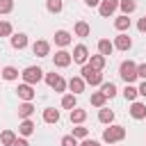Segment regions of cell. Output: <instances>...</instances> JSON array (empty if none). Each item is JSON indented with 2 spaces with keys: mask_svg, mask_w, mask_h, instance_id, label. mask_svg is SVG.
Returning a JSON list of instances; mask_svg holds the SVG:
<instances>
[{
  "mask_svg": "<svg viewBox=\"0 0 146 146\" xmlns=\"http://www.w3.org/2000/svg\"><path fill=\"white\" fill-rule=\"evenodd\" d=\"M123 137H125V128H123V125H110V128L103 130V139H105L107 144H116V141H121Z\"/></svg>",
  "mask_w": 146,
  "mask_h": 146,
  "instance_id": "obj_1",
  "label": "cell"
},
{
  "mask_svg": "<svg viewBox=\"0 0 146 146\" xmlns=\"http://www.w3.org/2000/svg\"><path fill=\"white\" fill-rule=\"evenodd\" d=\"M119 73H121V78L125 80V84H130V82H135V80H137V64L128 59V62H123V64H121Z\"/></svg>",
  "mask_w": 146,
  "mask_h": 146,
  "instance_id": "obj_2",
  "label": "cell"
},
{
  "mask_svg": "<svg viewBox=\"0 0 146 146\" xmlns=\"http://www.w3.org/2000/svg\"><path fill=\"white\" fill-rule=\"evenodd\" d=\"M82 80H84L87 84L96 87V84L103 82V75H100V71H96V68H91L89 64H84V66H82Z\"/></svg>",
  "mask_w": 146,
  "mask_h": 146,
  "instance_id": "obj_3",
  "label": "cell"
},
{
  "mask_svg": "<svg viewBox=\"0 0 146 146\" xmlns=\"http://www.w3.org/2000/svg\"><path fill=\"white\" fill-rule=\"evenodd\" d=\"M23 80H25V84H34V82H39L41 78H43V71L39 68V66H27L23 73Z\"/></svg>",
  "mask_w": 146,
  "mask_h": 146,
  "instance_id": "obj_4",
  "label": "cell"
},
{
  "mask_svg": "<svg viewBox=\"0 0 146 146\" xmlns=\"http://www.w3.org/2000/svg\"><path fill=\"white\" fill-rule=\"evenodd\" d=\"M46 82H48L55 91H64V89H66V82H64L57 73H48V75H46Z\"/></svg>",
  "mask_w": 146,
  "mask_h": 146,
  "instance_id": "obj_5",
  "label": "cell"
},
{
  "mask_svg": "<svg viewBox=\"0 0 146 146\" xmlns=\"http://www.w3.org/2000/svg\"><path fill=\"white\" fill-rule=\"evenodd\" d=\"M121 0H100V16H112Z\"/></svg>",
  "mask_w": 146,
  "mask_h": 146,
  "instance_id": "obj_6",
  "label": "cell"
},
{
  "mask_svg": "<svg viewBox=\"0 0 146 146\" xmlns=\"http://www.w3.org/2000/svg\"><path fill=\"white\" fill-rule=\"evenodd\" d=\"M87 57H89V50H87V46H75L73 48V62H78V64H84L87 62Z\"/></svg>",
  "mask_w": 146,
  "mask_h": 146,
  "instance_id": "obj_7",
  "label": "cell"
},
{
  "mask_svg": "<svg viewBox=\"0 0 146 146\" xmlns=\"http://www.w3.org/2000/svg\"><path fill=\"white\" fill-rule=\"evenodd\" d=\"M71 59H73V55H68L66 50H57V52H55V66H59V68L68 66Z\"/></svg>",
  "mask_w": 146,
  "mask_h": 146,
  "instance_id": "obj_8",
  "label": "cell"
},
{
  "mask_svg": "<svg viewBox=\"0 0 146 146\" xmlns=\"http://www.w3.org/2000/svg\"><path fill=\"white\" fill-rule=\"evenodd\" d=\"M32 50H34L36 57H48V52H50V43H48V41H34Z\"/></svg>",
  "mask_w": 146,
  "mask_h": 146,
  "instance_id": "obj_9",
  "label": "cell"
},
{
  "mask_svg": "<svg viewBox=\"0 0 146 146\" xmlns=\"http://www.w3.org/2000/svg\"><path fill=\"white\" fill-rule=\"evenodd\" d=\"M18 96L25 100V103H30L32 98H34V89H32V84H18Z\"/></svg>",
  "mask_w": 146,
  "mask_h": 146,
  "instance_id": "obj_10",
  "label": "cell"
},
{
  "mask_svg": "<svg viewBox=\"0 0 146 146\" xmlns=\"http://www.w3.org/2000/svg\"><path fill=\"white\" fill-rule=\"evenodd\" d=\"M130 46H132V41H130L128 34H119V36L114 39V48H119V50H128Z\"/></svg>",
  "mask_w": 146,
  "mask_h": 146,
  "instance_id": "obj_11",
  "label": "cell"
},
{
  "mask_svg": "<svg viewBox=\"0 0 146 146\" xmlns=\"http://www.w3.org/2000/svg\"><path fill=\"white\" fill-rule=\"evenodd\" d=\"M84 84H87V82H84L82 78H71V80H68V89L73 91V96L80 94V91H84Z\"/></svg>",
  "mask_w": 146,
  "mask_h": 146,
  "instance_id": "obj_12",
  "label": "cell"
},
{
  "mask_svg": "<svg viewBox=\"0 0 146 146\" xmlns=\"http://www.w3.org/2000/svg\"><path fill=\"white\" fill-rule=\"evenodd\" d=\"M55 43H57V46H68V43H71V34H68L66 30H57V32H55Z\"/></svg>",
  "mask_w": 146,
  "mask_h": 146,
  "instance_id": "obj_13",
  "label": "cell"
},
{
  "mask_svg": "<svg viewBox=\"0 0 146 146\" xmlns=\"http://www.w3.org/2000/svg\"><path fill=\"white\" fill-rule=\"evenodd\" d=\"M130 114H132V119H144L146 116V105L144 103H132Z\"/></svg>",
  "mask_w": 146,
  "mask_h": 146,
  "instance_id": "obj_14",
  "label": "cell"
},
{
  "mask_svg": "<svg viewBox=\"0 0 146 146\" xmlns=\"http://www.w3.org/2000/svg\"><path fill=\"white\" fill-rule=\"evenodd\" d=\"M112 50H114V43H112L110 39H100V41H98V52H100L103 57H105V55H110Z\"/></svg>",
  "mask_w": 146,
  "mask_h": 146,
  "instance_id": "obj_15",
  "label": "cell"
},
{
  "mask_svg": "<svg viewBox=\"0 0 146 146\" xmlns=\"http://www.w3.org/2000/svg\"><path fill=\"white\" fill-rule=\"evenodd\" d=\"M11 46H14L16 50L25 48V46H27V36H25V34H14V36H11Z\"/></svg>",
  "mask_w": 146,
  "mask_h": 146,
  "instance_id": "obj_16",
  "label": "cell"
},
{
  "mask_svg": "<svg viewBox=\"0 0 146 146\" xmlns=\"http://www.w3.org/2000/svg\"><path fill=\"white\" fill-rule=\"evenodd\" d=\"M43 121H46V123H57V121H59V112L52 110V107H48V110L43 112Z\"/></svg>",
  "mask_w": 146,
  "mask_h": 146,
  "instance_id": "obj_17",
  "label": "cell"
},
{
  "mask_svg": "<svg viewBox=\"0 0 146 146\" xmlns=\"http://www.w3.org/2000/svg\"><path fill=\"white\" fill-rule=\"evenodd\" d=\"M114 27H116V30H121V32H123V30H128V27H130V18H128L125 14H123V16H119V18L114 21Z\"/></svg>",
  "mask_w": 146,
  "mask_h": 146,
  "instance_id": "obj_18",
  "label": "cell"
},
{
  "mask_svg": "<svg viewBox=\"0 0 146 146\" xmlns=\"http://www.w3.org/2000/svg\"><path fill=\"white\" fill-rule=\"evenodd\" d=\"M89 66H91V68H96V71H100V68L105 66V57H103V55H91Z\"/></svg>",
  "mask_w": 146,
  "mask_h": 146,
  "instance_id": "obj_19",
  "label": "cell"
},
{
  "mask_svg": "<svg viewBox=\"0 0 146 146\" xmlns=\"http://www.w3.org/2000/svg\"><path fill=\"white\" fill-rule=\"evenodd\" d=\"M84 119H87V112H84V110H78V107L71 110V121H73V123H82Z\"/></svg>",
  "mask_w": 146,
  "mask_h": 146,
  "instance_id": "obj_20",
  "label": "cell"
},
{
  "mask_svg": "<svg viewBox=\"0 0 146 146\" xmlns=\"http://www.w3.org/2000/svg\"><path fill=\"white\" fill-rule=\"evenodd\" d=\"M98 119H100V123H112V121H114V112L103 107V110L98 112Z\"/></svg>",
  "mask_w": 146,
  "mask_h": 146,
  "instance_id": "obj_21",
  "label": "cell"
},
{
  "mask_svg": "<svg viewBox=\"0 0 146 146\" xmlns=\"http://www.w3.org/2000/svg\"><path fill=\"white\" fill-rule=\"evenodd\" d=\"M0 141H2L5 146H14V141H16V135H14L11 130H5V132L0 135Z\"/></svg>",
  "mask_w": 146,
  "mask_h": 146,
  "instance_id": "obj_22",
  "label": "cell"
},
{
  "mask_svg": "<svg viewBox=\"0 0 146 146\" xmlns=\"http://www.w3.org/2000/svg\"><path fill=\"white\" fill-rule=\"evenodd\" d=\"M89 32H91V30H89V25H87L84 21L75 23V34H78V36H89Z\"/></svg>",
  "mask_w": 146,
  "mask_h": 146,
  "instance_id": "obj_23",
  "label": "cell"
},
{
  "mask_svg": "<svg viewBox=\"0 0 146 146\" xmlns=\"http://www.w3.org/2000/svg\"><path fill=\"white\" fill-rule=\"evenodd\" d=\"M18 130H21V135H25V137H27V135H32V132H34V123L25 119V121L18 125Z\"/></svg>",
  "mask_w": 146,
  "mask_h": 146,
  "instance_id": "obj_24",
  "label": "cell"
},
{
  "mask_svg": "<svg viewBox=\"0 0 146 146\" xmlns=\"http://www.w3.org/2000/svg\"><path fill=\"white\" fill-rule=\"evenodd\" d=\"M119 7H121V9H123V14L128 16V14H132V11H135V7H137V5H135V0H121V2H119Z\"/></svg>",
  "mask_w": 146,
  "mask_h": 146,
  "instance_id": "obj_25",
  "label": "cell"
},
{
  "mask_svg": "<svg viewBox=\"0 0 146 146\" xmlns=\"http://www.w3.org/2000/svg\"><path fill=\"white\" fill-rule=\"evenodd\" d=\"M2 78H5V80H16V78H18V71H16L14 66H5V68H2Z\"/></svg>",
  "mask_w": 146,
  "mask_h": 146,
  "instance_id": "obj_26",
  "label": "cell"
},
{
  "mask_svg": "<svg viewBox=\"0 0 146 146\" xmlns=\"http://www.w3.org/2000/svg\"><path fill=\"white\" fill-rule=\"evenodd\" d=\"M137 94H139V91H137L132 84H125V89H123V96H125V100H135V98H137Z\"/></svg>",
  "mask_w": 146,
  "mask_h": 146,
  "instance_id": "obj_27",
  "label": "cell"
},
{
  "mask_svg": "<svg viewBox=\"0 0 146 146\" xmlns=\"http://www.w3.org/2000/svg\"><path fill=\"white\" fill-rule=\"evenodd\" d=\"M32 112H34V107H32V103H23V105L18 107V114H21L23 119H27V116H30Z\"/></svg>",
  "mask_w": 146,
  "mask_h": 146,
  "instance_id": "obj_28",
  "label": "cell"
},
{
  "mask_svg": "<svg viewBox=\"0 0 146 146\" xmlns=\"http://www.w3.org/2000/svg\"><path fill=\"white\" fill-rule=\"evenodd\" d=\"M91 105H96V107H103V105H105V94H103V91L94 94V96H91Z\"/></svg>",
  "mask_w": 146,
  "mask_h": 146,
  "instance_id": "obj_29",
  "label": "cell"
},
{
  "mask_svg": "<svg viewBox=\"0 0 146 146\" xmlns=\"http://www.w3.org/2000/svg\"><path fill=\"white\" fill-rule=\"evenodd\" d=\"M62 107L75 110V96H73V94H71V96H64V98H62Z\"/></svg>",
  "mask_w": 146,
  "mask_h": 146,
  "instance_id": "obj_30",
  "label": "cell"
},
{
  "mask_svg": "<svg viewBox=\"0 0 146 146\" xmlns=\"http://www.w3.org/2000/svg\"><path fill=\"white\" fill-rule=\"evenodd\" d=\"M46 7H48V11L57 14V11H62V0H48V2H46Z\"/></svg>",
  "mask_w": 146,
  "mask_h": 146,
  "instance_id": "obj_31",
  "label": "cell"
},
{
  "mask_svg": "<svg viewBox=\"0 0 146 146\" xmlns=\"http://www.w3.org/2000/svg\"><path fill=\"white\" fill-rule=\"evenodd\" d=\"M103 94H105V98H112V96L116 94V87H114L112 82H105V84H103Z\"/></svg>",
  "mask_w": 146,
  "mask_h": 146,
  "instance_id": "obj_32",
  "label": "cell"
},
{
  "mask_svg": "<svg viewBox=\"0 0 146 146\" xmlns=\"http://www.w3.org/2000/svg\"><path fill=\"white\" fill-rule=\"evenodd\" d=\"M11 7H14V2H11V0H0V14H9V11H11Z\"/></svg>",
  "mask_w": 146,
  "mask_h": 146,
  "instance_id": "obj_33",
  "label": "cell"
},
{
  "mask_svg": "<svg viewBox=\"0 0 146 146\" xmlns=\"http://www.w3.org/2000/svg\"><path fill=\"white\" fill-rule=\"evenodd\" d=\"M62 146H78V139L73 135H66V137H62Z\"/></svg>",
  "mask_w": 146,
  "mask_h": 146,
  "instance_id": "obj_34",
  "label": "cell"
},
{
  "mask_svg": "<svg viewBox=\"0 0 146 146\" xmlns=\"http://www.w3.org/2000/svg\"><path fill=\"white\" fill-rule=\"evenodd\" d=\"M9 34H11V25L7 21H2L0 23V36H9Z\"/></svg>",
  "mask_w": 146,
  "mask_h": 146,
  "instance_id": "obj_35",
  "label": "cell"
},
{
  "mask_svg": "<svg viewBox=\"0 0 146 146\" xmlns=\"http://www.w3.org/2000/svg\"><path fill=\"white\" fill-rule=\"evenodd\" d=\"M73 137H75V139H78V137H87V128H82V125L73 128Z\"/></svg>",
  "mask_w": 146,
  "mask_h": 146,
  "instance_id": "obj_36",
  "label": "cell"
},
{
  "mask_svg": "<svg viewBox=\"0 0 146 146\" xmlns=\"http://www.w3.org/2000/svg\"><path fill=\"white\" fill-rule=\"evenodd\" d=\"M137 78H144L146 80V64H139L137 66Z\"/></svg>",
  "mask_w": 146,
  "mask_h": 146,
  "instance_id": "obj_37",
  "label": "cell"
},
{
  "mask_svg": "<svg viewBox=\"0 0 146 146\" xmlns=\"http://www.w3.org/2000/svg\"><path fill=\"white\" fill-rule=\"evenodd\" d=\"M137 27H139V32H146V16H144V18L137 23Z\"/></svg>",
  "mask_w": 146,
  "mask_h": 146,
  "instance_id": "obj_38",
  "label": "cell"
},
{
  "mask_svg": "<svg viewBox=\"0 0 146 146\" xmlns=\"http://www.w3.org/2000/svg\"><path fill=\"white\" fill-rule=\"evenodd\" d=\"M137 91H139V96H146V80L139 84V89H137Z\"/></svg>",
  "mask_w": 146,
  "mask_h": 146,
  "instance_id": "obj_39",
  "label": "cell"
},
{
  "mask_svg": "<svg viewBox=\"0 0 146 146\" xmlns=\"http://www.w3.org/2000/svg\"><path fill=\"white\" fill-rule=\"evenodd\" d=\"M80 146H100V144H98V141H94V139H87V141H82Z\"/></svg>",
  "mask_w": 146,
  "mask_h": 146,
  "instance_id": "obj_40",
  "label": "cell"
},
{
  "mask_svg": "<svg viewBox=\"0 0 146 146\" xmlns=\"http://www.w3.org/2000/svg\"><path fill=\"white\" fill-rule=\"evenodd\" d=\"M14 146H27V141H25V139H16V141H14Z\"/></svg>",
  "mask_w": 146,
  "mask_h": 146,
  "instance_id": "obj_41",
  "label": "cell"
},
{
  "mask_svg": "<svg viewBox=\"0 0 146 146\" xmlns=\"http://www.w3.org/2000/svg\"><path fill=\"white\" fill-rule=\"evenodd\" d=\"M89 7H96V5H100V0H84Z\"/></svg>",
  "mask_w": 146,
  "mask_h": 146,
  "instance_id": "obj_42",
  "label": "cell"
},
{
  "mask_svg": "<svg viewBox=\"0 0 146 146\" xmlns=\"http://www.w3.org/2000/svg\"><path fill=\"white\" fill-rule=\"evenodd\" d=\"M0 75H2V71H0Z\"/></svg>",
  "mask_w": 146,
  "mask_h": 146,
  "instance_id": "obj_43",
  "label": "cell"
},
{
  "mask_svg": "<svg viewBox=\"0 0 146 146\" xmlns=\"http://www.w3.org/2000/svg\"><path fill=\"white\" fill-rule=\"evenodd\" d=\"M110 146H112V144H110Z\"/></svg>",
  "mask_w": 146,
  "mask_h": 146,
  "instance_id": "obj_44",
  "label": "cell"
}]
</instances>
